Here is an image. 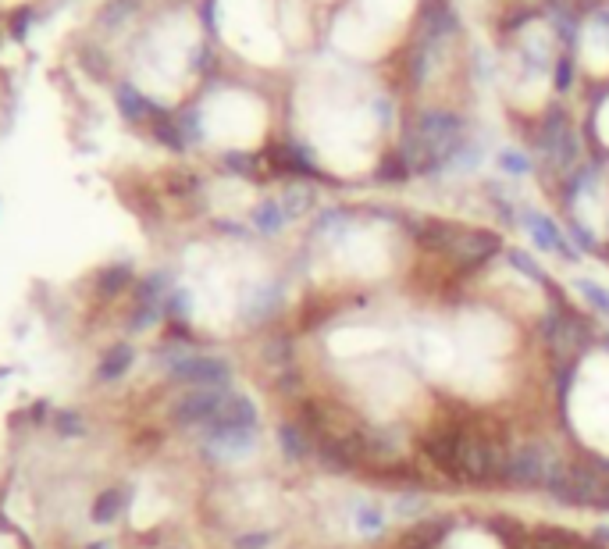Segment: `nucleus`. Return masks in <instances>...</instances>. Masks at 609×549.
<instances>
[{
    "instance_id": "obj_6",
    "label": "nucleus",
    "mask_w": 609,
    "mask_h": 549,
    "mask_svg": "<svg viewBox=\"0 0 609 549\" xmlns=\"http://www.w3.org/2000/svg\"><path fill=\"white\" fill-rule=\"evenodd\" d=\"M524 218V229L531 232V239H535L542 250H549V254H556V257H574V250L567 246V236H563L560 229H556L545 214H538V211H524L520 214Z\"/></svg>"
},
{
    "instance_id": "obj_14",
    "label": "nucleus",
    "mask_w": 609,
    "mask_h": 549,
    "mask_svg": "<svg viewBox=\"0 0 609 549\" xmlns=\"http://www.w3.org/2000/svg\"><path fill=\"white\" fill-rule=\"evenodd\" d=\"M499 168L510 175H528L531 172V161L524 154H517V150H503L499 154Z\"/></svg>"
},
{
    "instance_id": "obj_15",
    "label": "nucleus",
    "mask_w": 609,
    "mask_h": 549,
    "mask_svg": "<svg viewBox=\"0 0 609 549\" xmlns=\"http://www.w3.org/2000/svg\"><path fill=\"white\" fill-rule=\"evenodd\" d=\"M595 129H599V140L609 147V93L602 97L599 111H595Z\"/></svg>"
},
{
    "instance_id": "obj_2",
    "label": "nucleus",
    "mask_w": 609,
    "mask_h": 549,
    "mask_svg": "<svg viewBox=\"0 0 609 549\" xmlns=\"http://www.w3.org/2000/svg\"><path fill=\"white\" fill-rule=\"evenodd\" d=\"M456 343H460V350L474 353V357L499 361L517 346V336L499 314L485 311V307H471V311H463L456 318Z\"/></svg>"
},
{
    "instance_id": "obj_11",
    "label": "nucleus",
    "mask_w": 609,
    "mask_h": 549,
    "mask_svg": "<svg viewBox=\"0 0 609 549\" xmlns=\"http://www.w3.org/2000/svg\"><path fill=\"white\" fill-rule=\"evenodd\" d=\"M129 282H132V271L122 264V268H104V271H100V282H97V286H100V293L118 296L125 286H129Z\"/></svg>"
},
{
    "instance_id": "obj_4",
    "label": "nucleus",
    "mask_w": 609,
    "mask_h": 549,
    "mask_svg": "<svg viewBox=\"0 0 609 549\" xmlns=\"http://www.w3.org/2000/svg\"><path fill=\"white\" fill-rule=\"evenodd\" d=\"M570 421H574V432L585 439L592 450L609 453V396L599 389L577 382L574 393H570Z\"/></svg>"
},
{
    "instance_id": "obj_10",
    "label": "nucleus",
    "mask_w": 609,
    "mask_h": 549,
    "mask_svg": "<svg viewBox=\"0 0 609 549\" xmlns=\"http://www.w3.org/2000/svg\"><path fill=\"white\" fill-rule=\"evenodd\" d=\"M446 549H499V542L488 532H456L453 539L446 542Z\"/></svg>"
},
{
    "instance_id": "obj_8",
    "label": "nucleus",
    "mask_w": 609,
    "mask_h": 549,
    "mask_svg": "<svg viewBox=\"0 0 609 549\" xmlns=\"http://www.w3.org/2000/svg\"><path fill=\"white\" fill-rule=\"evenodd\" d=\"M125 503H129V500H125V492L107 489V492H100L97 500H93L90 517L97 521V525H111V521H118V517H122Z\"/></svg>"
},
{
    "instance_id": "obj_13",
    "label": "nucleus",
    "mask_w": 609,
    "mask_h": 549,
    "mask_svg": "<svg viewBox=\"0 0 609 549\" xmlns=\"http://www.w3.org/2000/svg\"><path fill=\"white\" fill-rule=\"evenodd\" d=\"M574 286L581 289V296H588V300H592L599 311L609 314V289L606 286H599V282H592V279H577Z\"/></svg>"
},
{
    "instance_id": "obj_12",
    "label": "nucleus",
    "mask_w": 609,
    "mask_h": 549,
    "mask_svg": "<svg viewBox=\"0 0 609 549\" xmlns=\"http://www.w3.org/2000/svg\"><path fill=\"white\" fill-rule=\"evenodd\" d=\"M50 421H54V432L61 435V439H75V435H82V414H75V410H57Z\"/></svg>"
},
{
    "instance_id": "obj_7",
    "label": "nucleus",
    "mask_w": 609,
    "mask_h": 549,
    "mask_svg": "<svg viewBox=\"0 0 609 549\" xmlns=\"http://www.w3.org/2000/svg\"><path fill=\"white\" fill-rule=\"evenodd\" d=\"M132 361H136V350H132V346H125V343L111 346V350L104 353V361H100L97 378L100 382H118V378L132 368Z\"/></svg>"
},
{
    "instance_id": "obj_5",
    "label": "nucleus",
    "mask_w": 609,
    "mask_h": 549,
    "mask_svg": "<svg viewBox=\"0 0 609 549\" xmlns=\"http://www.w3.org/2000/svg\"><path fill=\"white\" fill-rule=\"evenodd\" d=\"M392 346V336L389 328L382 325H346V328H335L332 336H328V350L332 357L339 361H371L378 350H389Z\"/></svg>"
},
{
    "instance_id": "obj_9",
    "label": "nucleus",
    "mask_w": 609,
    "mask_h": 549,
    "mask_svg": "<svg viewBox=\"0 0 609 549\" xmlns=\"http://www.w3.org/2000/svg\"><path fill=\"white\" fill-rule=\"evenodd\" d=\"M577 382H585V386H592L609 396V353H592V357H585Z\"/></svg>"
},
{
    "instance_id": "obj_1",
    "label": "nucleus",
    "mask_w": 609,
    "mask_h": 549,
    "mask_svg": "<svg viewBox=\"0 0 609 549\" xmlns=\"http://www.w3.org/2000/svg\"><path fill=\"white\" fill-rule=\"evenodd\" d=\"M350 378L357 382L360 396L371 403L374 414H396L399 407L410 403L414 396V378L399 361L389 357H371V361H360L350 368Z\"/></svg>"
},
{
    "instance_id": "obj_3",
    "label": "nucleus",
    "mask_w": 609,
    "mask_h": 549,
    "mask_svg": "<svg viewBox=\"0 0 609 549\" xmlns=\"http://www.w3.org/2000/svg\"><path fill=\"white\" fill-rule=\"evenodd\" d=\"M403 346L410 353V361L421 364L435 378H449L456 361H460V343L435 325H410L403 336Z\"/></svg>"
}]
</instances>
